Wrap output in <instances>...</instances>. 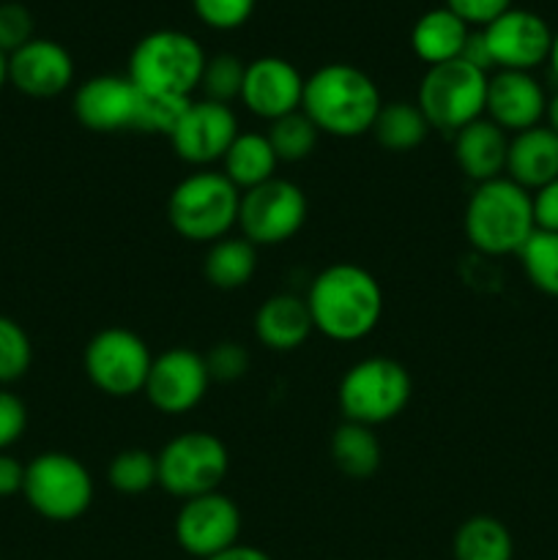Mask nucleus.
I'll list each match as a JSON object with an SVG mask.
<instances>
[{
    "label": "nucleus",
    "instance_id": "nucleus-1",
    "mask_svg": "<svg viewBox=\"0 0 558 560\" xmlns=\"http://www.w3.org/2000/svg\"><path fill=\"white\" fill-rule=\"evenodd\" d=\"M315 331L332 342H359L370 337L383 315L381 282L359 262L323 268L306 293Z\"/></svg>",
    "mask_w": 558,
    "mask_h": 560
},
{
    "label": "nucleus",
    "instance_id": "nucleus-2",
    "mask_svg": "<svg viewBox=\"0 0 558 560\" xmlns=\"http://www.w3.org/2000/svg\"><path fill=\"white\" fill-rule=\"evenodd\" d=\"M381 107L383 98L375 80L353 63H326L304 80L301 109L321 135L342 140L367 135Z\"/></svg>",
    "mask_w": 558,
    "mask_h": 560
},
{
    "label": "nucleus",
    "instance_id": "nucleus-3",
    "mask_svg": "<svg viewBox=\"0 0 558 560\" xmlns=\"http://www.w3.org/2000/svg\"><path fill=\"white\" fill-rule=\"evenodd\" d=\"M463 228L468 244L481 255H518L536 230L531 191L507 175L476 184L465 206Z\"/></svg>",
    "mask_w": 558,
    "mask_h": 560
},
{
    "label": "nucleus",
    "instance_id": "nucleus-4",
    "mask_svg": "<svg viewBox=\"0 0 558 560\" xmlns=\"http://www.w3.org/2000/svg\"><path fill=\"white\" fill-rule=\"evenodd\" d=\"M206 49L195 36L175 27H162L135 44L129 55V77L140 93L191 98L200 88Z\"/></svg>",
    "mask_w": 558,
    "mask_h": 560
},
{
    "label": "nucleus",
    "instance_id": "nucleus-5",
    "mask_svg": "<svg viewBox=\"0 0 558 560\" xmlns=\"http://www.w3.org/2000/svg\"><path fill=\"white\" fill-rule=\"evenodd\" d=\"M241 191L224 173L197 170L175 184L167 197V222L175 233L191 244L228 238L239 228Z\"/></svg>",
    "mask_w": 558,
    "mask_h": 560
},
{
    "label": "nucleus",
    "instance_id": "nucleus-6",
    "mask_svg": "<svg viewBox=\"0 0 558 560\" xmlns=\"http://www.w3.org/2000/svg\"><path fill=\"white\" fill-rule=\"evenodd\" d=\"M414 381L399 361L386 355H370L350 366L337 388L339 410L345 421L364 427L386 424L397 419L410 402Z\"/></svg>",
    "mask_w": 558,
    "mask_h": 560
},
{
    "label": "nucleus",
    "instance_id": "nucleus-7",
    "mask_svg": "<svg viewBox=\"0 0 558 560\" xmlns=\"http://www.w3.org/2000/svg\"><path fill=\"white\" fill-rule=\"evenodd\" d=\"M487 80H490L487 71L465 63L463 58L427 66L416 104L430 120L432 129L457 135L463 126L485 118Z\"/></svg>",
    "mask_w": 558,
    "mask_h": 560
},
{
    "label": "nucleus",
    "instance_id": "nucleus-8",
    "mask_svg": "<svg viewBox=\"0 0 558 560\" xmlns=\"http://www.w3.org/2000/svg\"><path fill=\"white\" fill-rule=\"evenodd\" d=\"M91 470L66 452H44L25 465L27 506L49 523L80 520L93 503Z\"/></svg>",
    "mask_w": 558,
    "mask_h": 560
},
{
    "label": "nucleus",
    "instance_id": "nucleus-9",
    "mask_svg": "<svg viewBox=\"0 0 558 560\" xmlns=\"http://www.w3.org/2000/svg\"><path fill=\"white\" fill-rule=\"evenodd\" d=\"M159 487L173 498H189L217 492L230 470V454L222 438L206 430H191L164 443L156 454Z\"/></svg>",
    "mask_w": 558,
    "mask_h": 560
},
{
    "label": "nucleus",
    "instance_id": "nucleus-10",
    "mask_svg": "<svg viewBox=\"0 0 558 560\" xmlns=\"http://www.w3.org/2000/svg\"><path fill=\"white\" fill-rule=\"evenodd\" d=\"M151 364L153 355L146 339L120 326L102 328L98 334H93L91 342L85 345V353H82L88 381L98 392L115 399L142 394Z\"/></svg>",
    "mask_w": 558,
    "mask_h": 560
},
{
    "label": "nucleus",
    "instance_id": "nucleus-11",
    "mask_svg": "<svg viewBox=\"0 0 558 560\" xmlns=\"http://www.w3.org/2000/svg\"><path fill=\"white\" fill-rule=\"evenodd\" d=\"M306 213L310 206L304 189L288 178H271L241 191L239 230L249 244L277 246L301 233Z\"/></svg>",
    "mask_w": 558,
    "mask_h": 560
},
{
    "label": "nucleus",
    "instance_id": "nucleus-12",
    "mask_svg": "<svg viewBox=\"0 0 558 560\" xmlns=\"http://www.w3.org/2000/svg\"><path fill=\"white\" fill-rule=\"evenodd\" d=\"M241 509L224 492H206L184 501L175 514V541L186 556L208 560L239 545Z\"/></svg>",
    "mask_w": 558,
    "mask_h": 560
},
{
    "label": "nucleus",
    "instance_id": "nucleus-13",
    "mask_svg": "<svg viewBox=\"0 0 558 560\" xmlns=\"http://www.w3.org/2000/svg\"><path fill=\"white\" fill-rule=\"evenodd\" d=\"M211 386L206 355L191 348H170L153 355L142 394L164 416H184L202 402Z\"/></svg>",
    "mask_w": 558,
    "mask_h": 560
},
{
    "label": "nucleus",
    "instance_id": "nucleus-14",
    "mask_svg": "<svg viewBox=\"0 0 558 560\" xmlns=\"http://www.w3.org/2000/svg\"><path fill=\"white\" fill-rule=\"evenodd\" d=\"M492 69L498 71H534L547 63L553 47V31L539 14L528 9H509L498 20L481 27Z\"/></svg>",
    "mask_w": 558,
    "mask_h": 560
},
{
    "label": "nucleus",
    "instance_id": "nucleus-15",
    "mask_svg": "<svg viewBox=\"0 0 558 560\" xmlns=\"http://www.w3.org/2000/svg\"><path fill=\"white\" fill-rule=\"evenodd\" d=\"M239 118L230 104L208 102V98H191L184 118L170 135L173 151L186 164L206 170L208 164L222 162L228 148L239 137Z\"/></svg>",
    "mask_w": 558,
    "mask_h": 560
},
{
    "label": "nucleus",
    "instance_id": "nucleus-16",
    "mask_svg": "<svg viewBox=\"0 0 558 560\" xmlns=\"http://www.w3.org/2000/svg\"><path fill=\"white\" fill-rule=\"evenodd\" d=\"M71 107L77 120L96 135L137 131L140 91L126 74H98L77 88Z\"/></svg>",
    "mask_w": 558,
    "mask_h": 560
},
{
    "label": "nucleus",
    "instance_id": "nucleus-17",
    "mask_svg": "<svg viewBox=\"0 0 558 560\" xmlns=\"http://www.w3.org/2000/svg\"><path fill=\"white\" fill-rule=\"evenodd\" d=\"M304 80L290 60L277 55H263L246 63L241 102L252 115L263 120H279L290 113H299L304 98Z\"/></svg>",
    "mask_w": 558,
    "mask_h": 560
},
{
    "label": "nucleus",
    "instance_id": "nucleus-18",
    "mask_svg": "<svg viewBox=\"0 0 558 560\" xmlns=\"http://www.w3.org/2000/svg\"><path fill=\"white\" fill-rule=\"evenodd\" d=\"M485 115L507 135L534 129L547 115V93L531 71H496L487 80Z\"/></svg>",
    "mask_w": 558,
    "mask_h": 560
},
{
    "label": "nucleus",
    "instance_id": "nucleus-19",
    "mask_svg": "<svg viewBox=\"0 0 558 560\" xmlns=\"http://www.w3.org/2000/svg\"><path fill=\"white\" fill-rule=\"evenodd\" d=\"M9 82L31 98H55L74 82V60L53 38H31L9 55Z\"/></svg>",
    "mask_w": 558,
    "mask_h": 560
},
{
    "label": "nucleus",
    "instance_id": "nucleus-20",
    "mask_svg": "<svg viewBox=\"0 0 558 560\" xmlns=\"http://www.w3.org/2000/svg\"><path fill=\"white\" fill-rule=\"evenodd\" d=\"M509 135L490 118H479L454 135V162L474 184L507 175Z\"/></svg>",
    "mask_w": 558,
    "mask_h": 560
},
{
    "label": "nucleus",
    "instance_id": "nucleus-21",
    "mask_svg": "<svg viewBox=\"0 0 558 560\" xmlns=\"http://www.w3.org/2000/svg\"><path fill=\"white\" fill-rule=\"evenodd\" d=\"M507 178L525 191H536L558 178V135L550 126L539 124L509 137Z\"/></svg>",
    "mask_w": 558,
    "mask_h": 560
},
{
    "label": "nucleus",
    "instance_id": "nucleus-22",
    "mask_svg": "<svg viewBox=\"0 0 558 560\" xmlns=\"http://www.w3.org/2000/svg\"><path fill=\"white\" fill-rule=\"evenodd\" d=\"M315 331L306 299L293 293H277L260 304L255 312V337L260 339L263 348L274 353H290L301 348Z\"/></svg>",
    "mask_w": 558,
    "mask_h": 560
},
{
    "label": "nucleus",
    "instance_id": "nucleus-23",
    "mask_svg": "<svg viewBox=\"0 0 558 560\" xmlns=\"http://www.w3.org/2000/svg\"><path fill=\"white\" fill-rule=\"evenodd\" d=\"M468 33V22L460 20L446 5H438V9L425 11L410 27V47H414L416 58L425 60L427 66L449 63L463 55Z\"/></svg>",
    "mask_w": 558,
    "mask_h": 560
},
{
    "label": "nucleus",
    "instance_id": "nucleus-24",
    "mask_svg": "<svg viewBox=\"0 0 558 560\" xmlns=\"http://www.w3.org/2000/svg\"><path fill=\"white\" fill-rule=\"evenodd\" d=\"M277 153L266 135L257 131H239L233 145L228 148L222 159V173L239 191L255 189L266 180L277 178Z\"/></svg>",
    "mask_w": 558,
    "mask_h": 560
},
{
    "label": "nucleus",
    "instance_id": "nucleus-25",
    "mask_svg": "<svg viewBox=\"0 0 558 560\" xmlns=\"http://www.w3.org/2000/svg\"><path fill=\"white\" fill-rule=\"evenodd\" d=\"M257 271V246L244 235H228L208 246L202 273L217 290H241L252 282Z\"/></svg>",
    "mask_w": 558,
    "mask_h": 560
},
{
    "label": "nucleus",
    "instance_id": "nucleus-26",
    "mask_svg": "<svg viewBox=\"0 0 558 560\" xmlns=\"http://www.w3.org/2000/svg\"><path fill=\"white\" fill-rule=\"evenodd\" d=\"M381 441L372 432V427L356 424V421H342L332 435V459L339 474L348 479L364 481L375 476L381 468Z\"/></svg>",
    "mask_w": 558,
    "mask_h": 560
},
{
    "label": "nucleus",
    "instance_id": "nucleus-27",
    "mask_svg": "<svg viewBox=\"0 0 558 560\" xmlns=\"http://www.w3.org/2000/svg\"><path fill=\"white\" fill-rule=\"evenodd\" d=\"M430 129V120L425 118L416 102H388L377 109L372 137L386 151L408 153L427 140Z\"/></svg>",
    "mask_w": 558,
    "mask_h": 560
},
{
    "label": "nucleus",
    "instance_id": "nucleus-28",
    "mask_svg": "<svg viewBox=\"0 0 558 560\" xmlns=\"http://www.w3.org/2000/svg\"><path fill=\"white\" fill-rule=\"evenodd\" d=\"M452 552L454 560H512L514 541L501 520L476 514L457 528Z\"/></svg>",
    "mask_w": 558,
    "mask_h": 560
},
{
    "label": "nucleus",
    "instance_id": "nucleus-29",
    "mask_svg": "<svg viewBox=\"0 0 558 560\" xmlns=\"http://www.w3.org/2000/svg\"><path fill=\"white\" fill-rule=\"evenodd\" d=\"M268 142H271L274 153H277L279 162H304L312 156V151L317 148L321 140V131L304 115V109L299 113H290L284 118L271 120L266 131Z\"/></svg>",
    "mask_w": 558,
    "mask_h": 560
},
{
    "label": "nucleus",
    "instance_id": "nucleus-30",
    "mask_svg": "<svg viewBox=\"0 0 558 560\" xmlns=\"http://www.w3.org/2000/svg\"><path fill=\"white\" fill-rule=\"evenodd\" d=\"M518 255L528 282L539 293L558 299V233L534 230Z\"/></svg>",
    "mask_w": 558,
    "mask_h": 560
},
{
    "label": "nucleus",
    "instance_id": "nucleus-31",
    "mask_svg": "<svg viewBox=\"0 0 558 560\" xmlns=\"http://www.w3.org/2000/svg\"><path fill=\"white\" fill-rule=\"evenodd\" d=\"M107 481L120 495H142L151 487H159L156 454L146 448H124L109 463Z\"/></svg>",
    "mask_w": 558,
    "mask_h": 560
},
{
    "label": "nucleus",
    "instance_id": "nucleus-32",
    "mask_svg": "<svg viewBox=\"0 0 558 560\" xmlns=\"http://www.w3.org/2000/svg\"><path fill=\"white\" fill-rule=\"evenodd\" d=\"M244 74L246 63L241 58H235L233 52H219L206 58L202 66L200 88L202 98L219 104H233L235 98H241V88H244Z\"/></svg>",
    "mask_w": 558,
    "mask_h": 560
},
{
    "label": "nucleus",
    "instance_id": "nucleus-33",
    "mask_svg": "<svg viewBox=\"0 0 558 560\" xmlns=\"http://www.w3.org/2000/svg\"><path fill=\"white\" fill-rule=\"evenodd\" d=\"M33 364V345L25 328L0 315V383H14L27 375Z\"/></svg>",
    "mask_w": 558,
    "mask_h": 560
},
{
    "label": "nucleus",
    "instance_id": "nucleus-34",
    "mask_svg": "<svg viewBox=\"0 0 558 560\" xmlns=\"http://www.w3.org/2000/svg\"><path fill=\"white\" fill-rule=\"evenodd\" d=\"M191 98L178 96H151V93H140V115H137V131L146 135H162L170 137L178 120L184 118L186 107Z\"/></svg>",
    "mask_w": 558,
    "mask_h": 560
},
{
    "label": "nucleus",
    "instance_id": "nucleus-35",
    "mask_svg": "<svg viewBox=\"0 0 558 560\" xmlns=\"http://www.w3.org/2000/svg\"><path fill=\"white\" fill-rule=\"evenodd\" d=\"M257 0H191L197 20L213 31H235L255 14Z\"/></svg>",
    "mask_w": 558,
    "mask_h": 560
},
{
    "label": "nucleus",
    "instance_id": "nucleus-36",
    "mask_svg": "<svg viewBox=\"0 0 558 560\" xmlns=\"http://www.w3.org/2000/svg\"><path fill=\"white\" fill-rule=\"evenodd\" d=\"M206 366L211 381L233 383L241 381L249 370V350L239 342H217L206 353Z\"/></svg>",
    "mask_w": 558,
    "mask_h": 560
},
{
    "label": "nucleus",
    "instance_id": "nucleus-37",
    "mask_svg": "<svg viewBox=\"0 0 558 560\" xmlns=\"http://www.w3.org/2000/svg\"><path fill=\"white\" fill-rule=\"evenodd\" d=\"M33 36V14L22 3H0V52L11 55Z\"/></svg>",
    "mask_w": 558,
    "mask_h": 560
},
{
    "label": "nucleus",
    "instance_id": "nucleus-38",
    "mask_svg": "<svg viewBox=\"0 0 558 560\" xmlns=\"http://www.w3.org/2000/svg\"><path fill=\"white\" fill-rule=\"evenodd\" d=\"M27 427V408L16 394L0 392V452L14 446Z\"/></svg>",
    "mask_w": 558,
    "mask_h": 560
},
{
    "label": "nucleus",
    "instance_id": "nucleus-39",
    "mask_svg": "<svg viewBox=\"0 0 558 560\" xmlns=\"http://www.w3.org/2000/svg\"><path fill=\"white\" fill-rule=\"evenodd\" d=\"M443 5L452 9L470 27H485L492 20H498L503 11L512 9V0H446Z\"/></svg>",
    "mask_w": 558,
    "mask_h": 560
},
{
    "label": "nucleus",
    "instance_id": "nucleus-40",
    "mask_svg": "<svg viewBox=\"0 0 558 560\" xmlns=\"http://www.w3.org/2000/svg\"><path fill=\"white\" fill-rule=\"evenodd\" d=\"M531 206H534L536 230L558 233V178L545 184L542 189L531 191Z\"/></svg>",
    "mask_w": 558,
    "mask_h": 560
},
{
    "label": "nucleus",
    "instance_id": "nucleus-41",
    "mask_svg": "<svg viewBox=\"0 0 558 560\" xmlns=\"http://www.w3.org/2000/svg\"><path fill=\"white\" fill-rule=\"evenodd\" d=\"M25 487V465L11 454L0 452V498H11Z\"/></svg>",
    "mask_w": 558,
    "mask_h": 560
},
{
    "label": "nucleus",
    "instance_id": "nucleus-42",
    "mask_svg": "<svg viewBox=\"0 0 558 560\" xmlns=\"http://www.w3.org/2000/svg\"><path fill=\"white\" fill-rule=\"evenodd\" d=\"M460 58H463L465 63L476 66V69H481V71H487V74H490L492 58H490V49H487V42H485V33H481V27H476V31L468 33V42H465L463 55H460Z\"/></svg>",
    "mask_w": 558,
    "mask_h": 560
},
{
    "label": "nucleus",
    "instance_id": "nucleus-43",
    "mask_svg": "<svg viewBox=\"0 0 558 560\" xmlns=\"http://www.w3.org/2000/svg\"><path fill=\"white\" fill-rule=\"evenodd\" d=\"M208 560H274L271 556H268V552H263V550H257V547H249V545H233L230 547V550H224V552H219V556H213V558H208Z\"/></svg>",
    "mask_w": 558,
    "mask_h": 560
},
{
    "label": "nucleus",
    "instance_id": "nucleus-44",
    "mask_svg": "<svg viewBox=\"0 0 558 560\" xmlns=\"http://www.w3.org/2000/svg\"><path fill=\"white\" fill-rule=\"evenodd\" d=\"M545 118H547V126H550V129L558 135V91L553 93L550 98H547V115H545Z\"/></svg>",
    "mask_w": 558,
    "mask_h": 560
},
{
    "label": "nucleus",
    "instance_id": "nucleus-45",
    "mask_svg": "<svg viewBox=\"0 0 558 560\" xmlns=\"http://www.w3.org/2000/svg\"><path fill=\"white\" fill-rule=\"evenodd\" d=\"M547 63H550L553 74H556L558 80V31L553 33V47H550V58H547Z\"/></svg>",
    "mask_w": 558,
    "mask_h": 560
},
{
    "label": "nucleus",
    "instance_id": "nucleus-46",
    "mask_svg": "<svg viewBox=\"0 0 558 560\" xmlns=\"http://www.w3.org/2000/svg\"><path fill=\"white\" fill-rule=\"evenodd\" d=\"M5 82H9V55L0 52V91H3Z\"/></svg>",
    "mask_w": 558,
    "mask_h": 560
}]
</instances>
